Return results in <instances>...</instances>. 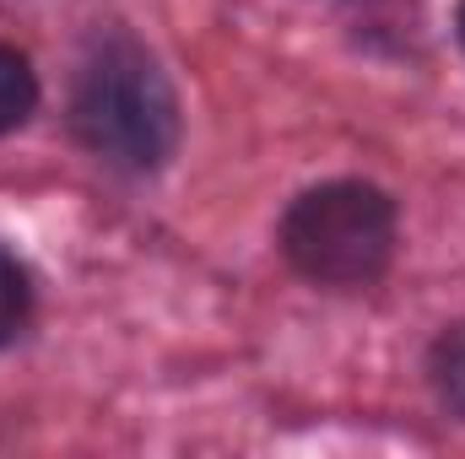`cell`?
I'll return each mask as SVG.
<instances>
[{"label": "cell", "mask_w": 465, "mask_h": 459, "mask_svg": "<svg viewBox=\"0 0 465 459\" xmlns=\"http://www.w3.org/2000/svg\"><path fill=\"white\" fill-rule=\"evenodd\" d=\"M33 103H38L33 65H27L16 49H5V44H0V135H5V130H16L22 119L33 114Z\"/></svg>", "instance_id": "3"}, {"label": "cell", "mask_w": 465, "mask_h": 459, "mask_svg": "<svg viewBox=\"0 0 465 459\" xmlns=\"http://www.w3.org/2000/svg\"><path fill=\"white\" fill-rule=\"evenodd\" d=\"M460 44H465V0H460Z\"/></svg>", "instance_id": "6"}, {"label": "cell", "mask_w": 465, "mask_h": 459, "mask_svg": "<svg viewBox=\"0 0 465 459\" xmlns=\"http://www.w3.org/2000/svg\"><path fill=\"white\" fill-rule=\"evenodd\" d=\"M71 124L82 146L98 151L104 162L146 173V168H163L179 141V103H173L168 76L157 71V60L141 44L109 38L82 65Z\"/></svg>", "instance_id": "1"}, {"label": "cell", "mask_w": 465, "mask_h": 459, "mask_svg": "<svg viewBox=\"0 0 465 459\" xmlns=\"http://www.w3.org/2000/svg\"><path fill=\"white\" fill-rule=\"evenodd\" d=\"M395 200L362 179H336L298 195L282 217V254L320 287H362L390 265Z\"/></svg>", "instance_id": "2"}, {"label": "cell", "mask_w": 465, "mask_h": 459, "mask_svg": "<svg viewBox=\"0 0 465 459\" xmlns=\"http://www.w3.org/2000/svg\"><path fill=\"white\" fill-rule=\"evenodd\" d=\"M27 276H22V265L16 259H5L0 254V346L11 341L22 325H27Z\"/></svg>", "instance_id": "5"}, {"label": "cell", "mask_w": 465, "mask_h": 459, "mask_svg": "<svg viewBox=\"0 0 465 459\" xmlns=\"http://www.w3.org/2000/svg\"><path fill=\"white\" fill-rule=\"evenodd\" d=\"M433 384H439V400L455 416H465V325H455L433 346Z\"/></svg>", "instance_id": "4"}]
</instances>
